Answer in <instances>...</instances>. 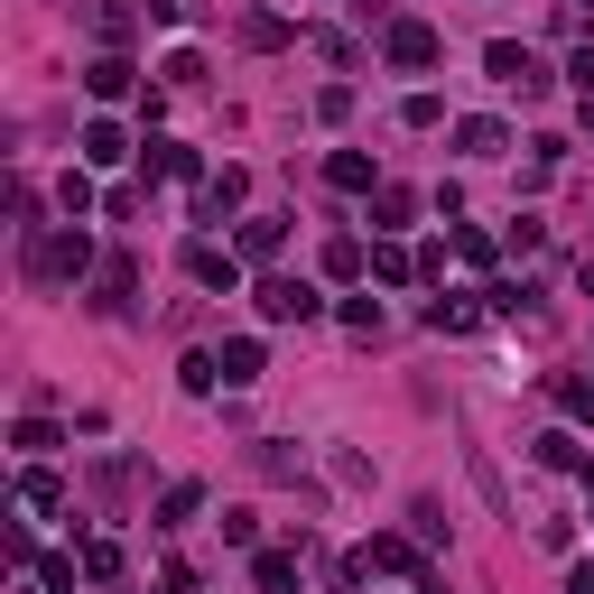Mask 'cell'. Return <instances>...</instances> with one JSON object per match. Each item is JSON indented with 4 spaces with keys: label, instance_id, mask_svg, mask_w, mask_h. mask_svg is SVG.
Here are the masks:
<instances>
[{
    "label": "cell",
    "instance_id": "d6986e66",
    "mask_svg": "<svg viewBox=\"0 0 594 594\" xmlns=\"http://www.w3.org/2000/svg\"><path fill=\"white\" fill-rule=\"evenodd\" d=\"M557 409L566 419H594V381H557Z\"/></svg>",
    "mask_w": 594,
    "mask_h": 594
},
{
    "label": "cell",
    "instance_id": "8fae6325",
    "mask_svg": "<svg viewBox=\"0 0 594 594\" xmlns=\"http://www.w3.org/2000/svg\"><path fill=\"white\" fill-rule=\"evenodd\" d=\"M455 149H464V159H502V121H464Z\"/></svg>",
    "mask_w": 594,
    "mask_h": 594
},
{
    "label": "cell",
    "instance_id": "5bb4252c",
    "mask_svg": "<svg viewBox=\"0 0 594 594\" xmlns=\"http://www.w3.org/2000/svg\"><path fill=\"white\" fill-rule=\"evenodd\" d=\"M242 195H251V177H242V168H223L214 187H204V214H223V204H242Z\"/></svg>",
    "mask_w": 594,
    "mask_h": 594
},
{
    "label": "cell",
    "instance_id": "6da1fadb",
    "mask_svg": "<svg viewBox=\"0 0 594 594\" xmlns=\"http://www.w3.org/2000/svg\"><path fill=\"white\" fill-rule=\"evenodd\" d=\"M84 261H93V242H84V232H47V242L29 251V279H74Z\"/></svg>",
    "mask_w": 594,
    "mask_h": 594
},
{
    "label": "cell",
    "instance_id": "9c48e42d",
    "mask_svg": "<svg viewBox=\"0 0 594 594\" xmlns=\"http://www.w3.org/2000/svg\"><path fill=\"white\" fill-rule=\"evenodd\" d=\"M325 177H334L344 195H363V187H372V159H363V149H334V159H325Z\"/></svg>",
    "mask_w": 594,
    "mask_h": 594
},
{
    "label": "cell",
    "instance_id": "44dd1931",
    "mask_svg": "<svg viewBox=\"0 0 594 594\" xmlns=\"http://www.w3.org/2000/svg\"><path fill=\"white\" fill-rule=\"evenodd\" d=\"M566 74H576V84L594 93V47H576V66H566Z\"/></svg>",
    "mask_w": 594,
    "mask_h": 594
},
{
    "label": "cell",
    "instance_id": "7c38bea8",
    "mask_svg": "<svg viewBox=\"0 0 594 594\" xmlns=\"http://www.w3.org/2000/svg\"><path fill=\"white\" fill-rule=\"evenodd\" d=\"M149 168L159 177H195V149L187 140H149Z\"/></svg>",
    "mask_w": 594,
    "mask_h": 594
},
{
    "label": "cell",
    "instance_id": "5b68a950",
    "mask_svg": "<svg viewBox=\"0 0 594 594\" xmlns=\"http://www.w3.org/2000/svg\"><path fill=\"white\" fill-rule=\"evenodd\" d=\"M391 66H436V29L427 19H400L391 29Z\"/></svg>",
    "mask_w": 594,
    "mask_h": 594
},
{
    "label": "cell",
    "instance_id": "9a60e30c",
    "mask_svg": "<svg viewBox=\"0 0 594 594\" xmlns=\"http://www.w3.org/2000/svg\"><path fill=\"white\" fill-rule=\"evenodd\" d=\"M195 502H204V493H195V483H168V502H159V521H168V530H187V521H195Z\"/></svg>",
    "mask_w": 594,
    "mask_h": 594
},
{
    "label": "cell",
    "instance_id": "8992f818",
    "mask_svg": "<svg viewBox=\"0 0 594 594\" xmlns=\"http://www.w3.org/2000/svg\"><path fill=\"white\" fill-rule=\"evenodd\" d=\"M84 93L93 102H121V93H131V57H93L84 66Z\"/></svg>",
    "mask_w": 594,
    "mask_h": 594
},
{
    "label": "cell",
    "instance_id": "cb8c5ba5",
    "mask_svg": "<svg viewBox=\"0 0 594 594\" xmlns=\"http://www.w3.org/2000/svg\"><path fill=\"white\" fill-rule=\"evenodd\" d=\"M585 298H594V261H585Z\"/></svg>",
    "mask_w": 594,
    "mask_h": 594
},
{
    "label": "cell",
    "instance_id": "e0dca14e",
    "mask_svg": "<svg viewBox=\"0 0 594 594\" xmlns=\"http://www.w3.org/2000/svg\"><path fill=\"white\" fill-rule=\"evenodd\" d=\"M261 585H270V594H289V585H298V557H289V548H270V557H261Z\"/></svg>",
    "mask_w": 594,
    "mask_h": 594
},
{
    "label": "cell",
    "instance_id": "7a4b0ae2",
    "mask_svg": "<svg viewBox=\"0 0 594 594\" xmlns=\"http://www.w3.org/2000/svg\"><path fill=\"white\" fill-rule=\"evenodd\" d=\"M483 66H493L511 93H548V66H538L530 47H511V38H502V47H483Z\"/></svg>",
    "mask_w": 594,
    "mask_h": 594
},
{
    "label": "cell",
    "instance_id": "30bf717a",
    "mask_svg": "<svg viewBox=\"0 0 594 594\" xmlns=\"http://www.w3.org/2000/svg\"><path fill=\"white\" fill-rule=\"evenodd\" d=\"M279 242H289V223H279V214H261V223H242V261H270Z\"/></svg>",
    "mask_w": 594,
    "mask_h": 594
},
{
    "label": "cell",
    "instance_id": "7402d4cb",
    "mask_svg": "<svg viewBox=\"0 0 594 594\" xmlns=\"http://www.w3.org/2000/svg\"><path fill=\"white\" fill-rule=\"evenodd\" d=\"M566 594H594V566H576V576H566Z\"/></svg>",
    "mask_w": 594,
    "mask_h": 594
},
{
    "label": "cell",
    "instance_id": "3957f363",
    "mask_svg": "<svg viewBox=\"0 0 594 594\" xmlns=\"http://www.w3.org/2000/svg\"><path fill=\"white\" fill-rule=\"evenodd\" d=\"M261 316L270 325H306L316 316V289H306V279H261Z\"/></svg>",
    "mask_w": 594,
    "mask_h": 594
},
{
    "label": "cell",
    "instance_id": "277c9868",
    "mask_svg": "<svg viewBox=\"0 0 594 594\" xmlns=\"http://www.w3.org/2000/svg\"><path fill=\"white\" fill-rule=\"evenodd\" d=\"M187 270L204 279V289H223V298L242 289V251H214V242H195V251H187Z\"/></svg>",
    "mask_w": 594,
    "mask_h": 594
},
{
    "label": "cell",
    "instance_id": "ffe728a7",
    "mask_svg": "<svg viewBox=\"0 0 594 594\" xmlns=\"http://www.w3.org/2000/svg\"><path fill=\"white\" fill-rule=\"evenodd\" d=\"M19 493H29V511H57V502H66V483H57V474H29Z\"/></svg>",
    "mask_w": 594,
    "mask_h": 594
},
{
    "label": "cell",
    "instance_id": "4fadbf2b",
    "mask_svg": "<svg viewBox=\"0 0 594 594\" xmlns=\"http://www.w3.org/2000/svg\"><path fill=\"white\" fill-rule=\"evenodd\" d=\"M84 19H93V38H131V10H121V0H84Z\"/></svg>",
    "mask_w": 594,
    "mask_h": 594
},
{
    "label": "cell",
    "instance_id": "ac0fdd59",
    "mask_svg": "<svg viewBox=\"0 0 594 594\" xmlns=\"http://www.w3.org/2000/svg\"><path fill=\"white\" fill-rule=\"evenodd\" d=\"M131 279H140L131 261H102V306H121V298H131Z\"/></svg>",
    "mask_w": 594,
    "mask_h": 594
},
{
    "label": "cell",
    "instance_id": "52a82bcc",
    "mask_svg": "<svg viewBox=\"0 0 594 594\" xmlns=\"http://www.w3.org/2000/svg\"><path fill=\"white\" fill-rule=\"evenodd\" d=\"M84 159H93V168H121V159H131V140H121V121H84Z\"/></svg>",
    "mask_w": 594,
    "mask_h": 594
},
{
    "label": "cell",
    "instance_id": "2e32d148",
    "mask_svg": "<svg viewBox=\"0 0 594 594\" xmlns=\"http://www.w3.org/2000/svg\"><path fill=\"white\" fill-rule=\"evenodd\" d=\"M84 576H102V585L121 576V548H112V538H84Z\"/></svg>",
    "mask_w": 594,
    "mask_h": 594
},
{
    "label": "cell",
    "instance_id": "ba28073f",
    "mask_svg": "<svg viewBox=\"0 0 594 594\" xmlns=\"http://www.w3.org/2000/svg\"><path fill=\"white\" fill-rule=\"evenodd\" d=\"M251 381H261V344L242 334V344H223V391H251Z\"/></svg>",
    "mask_w": 594,
    "mask_h": 594
},
{
    "label": "cell",
    "instance_id": "603a6c76",
    "mask_svg": "<svg viewBox=\"0 0 594 594\" xmlns=\"http://www.w3.org/2000/svg\"><path fill=\"white\" fill-rule=\"evenodd\" d=\"M149 10H159V19H187V0H149Z\"/></svg>",
    "mask_w": 594,
    "mask_h": 594
}]
</instances>
